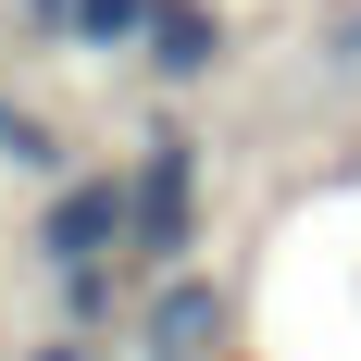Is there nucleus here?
<instances>
[{
    "label": "nucleus",
    "instance_id": "nucleus-1",
    "mask_svg": "<svg viewBox=\"0 0 361 361\" xmlns=\"http://www.w3.org/2000/svg\"><path fill=\"white\" fill-rule=\"evenodd\" d=\"M112 224H125V200H112V187H75L63 212H50V250H63V262H87V250L112 237Z\"/></svg>",
    "mask_w": 361,
    "mask_h": 361
},
{
    "label": "nucleus",
    "instance_id": "nucleus-2",
    "mask_svg": "<svg viewBox=\"0 0 361 361\" xmlns=\"http://www.w3.org/2000/svg\"><path fill=\"white\" fill-rule=\"evenodd\" d=\"M50 361H63V349H50Z\"/></svg>",
    "mask_w": 361,
    "mask_h": 361
}]
</instances>
